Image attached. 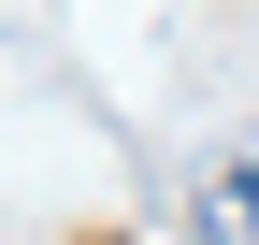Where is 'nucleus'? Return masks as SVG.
Returning <instances> with one entry per match:
<instances>
[{
  "label": "nucleus",
  "mask_w": 259,
  "mask_h": 245,
  "mask_svg": "<svg viewBox=\"0 0 259 245\" xmlns=\"http://www.w3.org/2000/svg\"><path fill=\"white\" fill-rule=\"evenodd\" d=\"M202 231L216 245H259V130L231 144V159H202Z\"/></svg>",
  "instance_id": "nucleus-1"
}]
</instances>
